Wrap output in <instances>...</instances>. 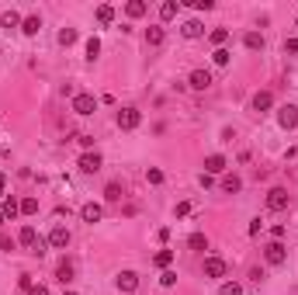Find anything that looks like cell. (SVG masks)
Wrapping results in <instances>:
<instances>
[{
    "mask_svg": "<svg viewBox=\"0 0 298 295\" xmlns=\"http://www.w3.org/2000/svg\"><path fill=\"white\" fill-rule=\"evenodd\" d=\"M18 288H21L24 295L31 292V275H21V278H18Z\"/></svg>",
    "mask_w": 298,
    "mask_h": 295,
    "instance_id": "cell-40",
    "label": "cell"
},
{
    "mask_svg": "<svg viewBox=\"0 0 298 295\" xmlns=\"http://www.w3.org/2000/svg\"><path fill=\"white\" fill-rule=\"evenodd\" d=\"M80 219H83L87 226H94V222H101V219H104V205H97V201H87V205L80 209Z\"/></svg>",
    "mask_w": 298,
    "mask_h": 295,
    "instance_id": "cell-7",
    "label": "cell"
},
{
    "mask_svg": "<svg viewBox=\"0 0 298 295\" xmlns=\"http://www.w3.org/2000/svg\"><path fill=\"white\" fill-rule=\"evenodd\" d=\"M278 125L284 129V132L298 129V104H284V108H278Z\"/></svg>",
    "mask_w": 298,
    "mask_h": 295,
    "instance_id": "cell-3",
    "label": "cell"
},
{
    "mask_svg": "<svg viewBox=\"0 0 298 295\" xmlns=\"http://www.w3.org/2000/svg\"><path fill=\"white\" fill-rule=\"evenodd\" d=\"M225 271H229V264L222 257H205V264H201V275L205 278H225Z\"/></svg>",
    "mask_w": 298,
    "mask_h": 295,
    "instance_id": "cell-4",
    "label": "cell"
},
{
    "mask_svg": "<svg viewBox=\"0 0 298 295\" xmlns=\"http://www.w3.org/2000/svg\"><path fill=\"white\" fill-rule=\"evenodd\" d=\"M146 11H149L146 0H128V4H125V14H128V18H142Z\"/></svg>",
    "mask_w": 298,
    "mask_h": 295,
    "instance_id": "cell-23",
    "label": "cell"
},
{
    "mask_svg": "<svg viewBox=\"0 0 298 295\" xmlns=\"http://www.w3.org/2000/svg\"><path fill=\"white\" fill-rule=\"evenodd\" d=\"M271 108H274V94H271V91H257V94H253V111L263 115V111H271Z\"/></svg>",
    "mask_w": 298,
    "mask_h": 295,
    "instance_id": "cell-13",
    "label": "cell"
},
{
    "mask_svg": "<svg viewBox=\"0 0 298 295\" xmlns=\"http://www.w3.org/2000/svg\"><path fill=\"white\" fill-rule=\"evenodd\" d=\"M222 170H225V157H222V153H212V157H205V174H208V177L222 174Z\"/></svg>",
    "mask_w": 298,
    "mask_h": 295,
    "instance_id": "cell-14",
    "label": "cell"
},
{
    "mask_svg": "<svg viewBox=\"0 0 298 295\" xmlns=\"http://www.w3.org/2000/svg\"><path fill=\"white\" fill-rule=\"evenodd\" d=\"M263 201H267V209H271V212H284V209L291 205V195H288V188H271Z\"/></svg>",
    "mask_w": 298,
    "mask_h": 295,
    "instance_id": "cell-1",
    "label": "cell"
},
{
    "mask_svg": "<svg viewBox=\"0 0 298 295\" xmlns=\"http://www.w3.org/2000/svg\"><path fill=\"white\" fill-rule=\"evenodd\" d=\"M243 45H246L250 52H260V49H263V35H260V32H246V35H243Z\"/></svg>",
    "mask_w": 298,
    "mask_h": 295,
    "instance_id": "cell-20",
    "label": "cell"
},
{
    "mask_svg": "<svg viewBox=\"0 0 298 295\" xmlns=\"http://www.w3.org/2000/svg\"><path fill=\"white\" fill-rule=\"evenodd\" d=\"M229 59H233L229 49H215V52H212V63H215V66H229Z\"/></svg>",
    "mask_w": 298,
    "mask_h": 295,
    "instance_id": "cell-32",
    "label": "cell"
},
{
    "mask_svg": "<svg viewBox=\"0 0 298 295\" xmlns=\"http://www.w3.org/2000/svg\"><path fill=\"white\" fill-rule=\"evenodd\" d=\"M187 87H191V91H208V87H212V73H208V70H194V73L187 77Z\"/></svg>",
    "mask_w": 298,
    "mask_h": 295,
    "instance_id": "cell-10",
    "label": "cell"
},
{
    "mask_svg": "<svg viewBox=\"0 0 298 295\" xmlns=\"http://www.w3.org/2000/svg\"><path fill=\"white\" fill-rule=\"evenodd\" d=\"M177 11H180L177 0H167V4H159V21H174V18H177Z\"/></svg>",
    "mask_w": 298,
    "mask_h": 295,
    "instance_id": "cell-21",
    "label": "cell"
},
{
    "mask_svg": "<svg viewBox=\"0 0 298 295\" xmlns=\"http://www.w3.org/2000/svg\"><path fill=\"white\" fill-rule=\"evenodd\" d=\"M284 233H288V229H284L281 222H278V226H274V229H271V236H274V240H284Z\"/></svg>",
    "mask_w": 298,
    "mask_h": 295,
    "instance_id": "cell-44",
    "label": "cell"
},
{
    "mask_svg": "<svg viewBox=\"0 0 298 295\" xmlns=\"http://www.w3.org/2000/svg\"><path fill=\"white\" fill-rule=\"evenodd\" d=\"M153 264H156V268H163V271H167V268L174 264V250H159V254L153 257Z\"/></svg>",
    "mask_w": 298,
    "mask_h": 295,
    "instance_id": "cell-28",
    "label": "cell"
},
{
    "mask_svg": "<svg viewBox=\"0 0 298 295\" xmlns=\"http://www.w3.org/2000/svg\"><path fill=\"white\" fill-rule=\"evenodd\" d=\"M187 247H191V250H208V236H205V233H191Z\"/></svg>",
    "mask_w": 298,
    "mask_h": 295,
    "instance_id": "cell-27",
    "label": "cell"
},
{
    "mask_svg": "<svg viewBox=\"0 0 298 295\" xmlns=\"http://www.w3.org/2000/svg\"><path fill=\"white\" fill-rule=\"evenodd\" d=\"M191 7H194V11H212L215 0H191Z\"/></svg>",
    "mask_w": 298,
    "mask_h": 295,
    "instance_id": "cell-38",
    "label": "cell"
},
{
    "mask_svg": "<svg viewBox=\"0 0 298 295\" xmlns=\"http://www.w3.org/2000/svg\"><path fill=\"white\" fill-rule=\"evenodd\" d=\"M222 191H225V195H239V191H243V181H239L236 174H225L222 177Z\"/></svg>",
    "mask_w": 298,
    "mask_h": 295,
    "instance_id": "cell-19",
    "label": "cell"
},
{
    "mask_svg": "<svg viewBox=\"0 0 298 295\" xmlns=\"http://www.w3.org/2000/svg\"><path fill=\"white\" fill-rule=\"evenodd\" d=\"M21 32H24L28 39H31V35H39V32H42V18H39V14H28V18L21 21Z\"/></svg>",
    "mask_w": 298,
    "mask_h": 295,
    "instance_id": "cell-16",
    "label": "cell"
},
{
    "mask_svg": "<svg viewBox=\"0 0 298 295\" xmlns=\"http://www.w3.org/2000/svg\"><path fill=\"white\" fill-rule=\"evenodd\" d=\"M104 198H108V201H121V198H125V188H121L118 181H111V184L104 188Z\"/></svg>",
    "mask_w": 298,
    "mask_h": 295,
    "instance_id": "cell-24",
    "label": "cell"
},
{
    "mask_svg": "<svg viewBox=\"0 0 298 295\" xmlns=\"http://www.w3.org/2000/svg\"><path fill=\"white\" fill-rule=\"evenodd\" d=\"M39 212V198H21V216H35Z\"/></svg>",
    "mask_w": 298,
    "mask_h": 295,
    "instance_id": "cell-31",
    "label": "cell"
},
{
    "mask_svg": "<svg viewBox=\"0 0 298 295\" xmlns=\"http://www.w3.org/2000/svg\"><path fill=\"white\" fill-rule=\"evenodd\" d=\"M73 275H77L73 260H59V268H56V278H59L62 285H70V281H73Z\"/></svg>",
    "mask_w": 298,
    "mask_h": 295,
    "instance_id": "cell-18",
    "label": "cell"
},
{
    "mask_svg": "<svg viewBox=\"0 0 298 295\" xmlns=\"http://www.w3.org/2000/svg\"><path fill=\"white\" fill-rule=\"evenodd\" d=\"M260 229H263V222H260V219H253V222H250V236H257Z\"/></svg>",
    "mask_w": 298,
    "mask_h": 295,
    "instance_id": "cell-45",
    "label": "cell"
},
{
    "mask_svg": "<svg viewBox=\"0 0 298 295\" xmlns=\"http://www.w3.org/2000/svg\"><path fill=\"white\" fill-rule=\"evenodd\" d=\"M180 35H184V39H201V35H205V24H201V21H184V24H180Z\"/></svg>",
    "mask_w": 298,
    "mask_h": 295,
    "instance_id": "cell-15",
    "label": "cell"
},
{
    "mask_svg": "<svg viewBox=\"0 0 298 295\" xmlns=\"http://www.w3.org/2000/svg\"><path fill=\"white\" fill-rule=\"evenodd\" d=\"M0 250H14V240L7 233H0Z\"/></svg>",
    "mask_w": 298,
    "mask_h": 295,
    "instance_id": "cell-43",
    "label": "cell"
},
{
    "mask_svg": "<svg viewBox=\"0 0 298 295\" xmlns=\"http://www.w3.org/2000/svg\"><path fill=\"white\" fill-rule=\"evenodd\" d=\"M45 247H49V240H42V236H39V243L31 247V254H35V257H42V254H45Z\"/></svg>",
    "mask_w": 298,
    "mask_h": 295,
    "instance_id": "cell-41",
    "label": "cell"
},
{
    "mask_svg": "<svg viewBox=\"0 0 298 295\" xmlns=\"http://www.w3.org/2000/svg\"><path fill=\"white\" fill-rule=\"evenodd\" d=\"M0 212H4V219H14V216L21 212V201L7 195V198H4V205H0Z\"/></svg>",
    "mask_w": 298,
    "mask_h": 295,
    "instance_id": "cell-22",
    "label": "cell"
},
{
    "mask_svg": "<svg viewBox=\"0 0 298 295\" xmlns=\"http://www.w3.org/2000/svg\"><path fill=\"white\" fill-rule=\"evenodd\" d=\"M97 21L101 24H111V21H115V7H111V4H101L97 7Z\"/></svg>",
    "mask_w": 298,
    "mask_h": 295,
    "instance_id": "cell-25",
    "label": "cell"
},
{
    "mask_svg": "<svg viewBox=\"0 0 298 295\" xmlns=\"http://www.w3.org/2000/svg\"><path fill=\"white\" fill-rule=\"evenodd\" d=\"M115 285H118V292H136V288H139V275H136V271H121Z\"/></svg>",
    "mask_w": 298,
    "mask_h": 295,
    "instance_id": "cell-12",
    "label": "cell"
},
{
    "mask_svg": "<svg viewBox=\"0 0 298 295\" xmlns=\"http://www.w3.org/2000/svg\"><path fill=\"white\" fill-rule=\"evenodd\" d=\"M219 295H243V288H239L236 281H225V285L219 288Z\"/></svg>",
    "mask_w": 298,
    "mask_h": 295,
    "instance_id": "cell-37",
    "label": "cell"
},
{
    "mask_svg": "<svg viewBox=\"0 0 298 295\" xmlns=\"http://www.w3.org/2000/svg\"><path fill=\"white\" fill-rule=\"evenodd\" d=\"M73 111H77V115H94V111H97V98H94V94H73Z\"/></svg>",
    "mask_w": 298,
    "mask_h": 295,
    "instance_id": "cell-5",
    "label": "cell"
},
{
    "mask_svg": "<svg viewBox=\"0 0 298 295\" xmlns=\"http://www.w3.org/2000/svg\"><path fill=\"white\" fill-rule=\"evenodd\" d=\"M159 285H163V288H174V285H177V271H170V268H167V271L159 275Z\"/></svg>",
    "mask_w": 298,
    "mask_h": 295,
    "instance_id": "cell-34",
    "label": "cell"
},
{
    "mask_svg": "<svg viewBox=\"0 0 298 295\" xmlns=\"http://www.w3.org/2000/svg\"><path fill=\"white\" fill-rule=\"evenodd\" d=\"M263 257H267V264H271V268H281V264L288 260V250L281 247V240H274V243H267V247H263Z\"/></svg>",
    "mask_w": 298,
    "mask_h": 295,
    "instance_id": "cell-6",
    "label": "cell"
},
{
    "mask_svg": "<svg viewBox=\"0 0 298 295\" xmlns=\"http://www.w3.org/2000/svg\"><path fill=\"white\" fill-rule=\"evenodd\" d=\"M208 39H212V45H215V49H222V45L229 42V28H215V32L208 35Z\"/></svg>",
    "mask_w": 298,
    "mask_h": 295,
    "instance_id": "cell-29",
    "label": "cell"
},
{
    "mask_svg": "<svg viewBox=\"0 0 298 295\" xmlns=\"http://www.w3.org/2000/svg\"><path fill=\"white\" fill-rule=\"evenodd\" d=\"M0 226H4V212H0Z\"/></svg>",
    "mask_w": 298,
    "mask_h": 295,
    "instance_id": "cell-48",
    "label": "cell"
},
{
    "mask_svg": "<svg viewBox=\"0 0 298 295\" xmlns=\"http://www.w3.org/2000/svg\"><path fill=\"white\" fill-rule=\"evenodd\" d=\"M80 142V146H83V150H87V153H90V146H94V136H90V132H77V136H73Z\"/></svg>",
    "mask_w": 298,
    "mask_h": 295,
    "instance_id": "cell-35",
    "label": "cell"
},
{
    "mask_svg": "<svg viewBox=\"0 0 298 295\" xmlns=\"http://www.w3.org/2000/svg\"><path fill=\"white\" fill-rule=\"evenodd\" d=\"M4 188H7V174L0 170V191H4Z\"/></svg>",
    "mask_w": 298,
    "mask_h": 295,
    "instance_id": "cell-47",
    "label": "cell"
},
{
    "mask_svg": "<svg viewBox=\"0 0 298 295\" xmlns=\"http://www.w3.org/2000/svg\"><path fill=\"white\" fill-rule=\"evenodd\" d=\"M62 295H77V292H62Z\"/></svg>",
    "mask_w": 298,
    "mask_h": 295,
    "instance_id": "cell-49",
    "label": "cell"
},
{
    "mask_svg": "<svg viewBox=\"0 0 298 295\" xmlns=\"http://www.w3.org/2000/svg\"><path fill=\"white\" fill-rule=\"evenodd\" d=\"M28 295H49V288H45V285H31V292Z\"/></svg>",
    "mask_w": 298,
    "mask_h": 295,
    "instance_id": "cell-46",
    "label": "cell"
},
{
    "mask_svg": "<svg viewBox=\"0 0 298 295\" xmlns=\"http://www.w3.org/2000/svg\"><path fill=\"white\" fill-rule=\"evenodd\" d=\"M146 181H149V184H163V170H159V167H149V170H146Z\"/></svg>",
    "mask_w": 298,
    "mask_h": 295,
    "instance_id": "cell-36",
    "label": "cell"
},
{
    "mask_svg": "<svg viewBox=\"0 0 298 295\" xmlns=\"http://www.w3.org/2000/svg\"><path fill=\"white\" fill-rule=\"evenodd\" d=\"M0 24H4V28H18L21 14H18V11H4V14H0Z\"/></svg>",
    "mask_w": 298,
    "mask_h": 295,
    "instance_id": "cell-26",
    "label": "cell"
},
{
    "mask_svg": "<svg viewBox=\"0 0 298 295\" xmlns=\"http://www.w3.org/2000/svg\"><path fill=\"white\" fill-rule=\"evenodd\" d=\"M163 42H167V32H163V24H149V28H146V45H149V49H159Z\"/></svg>",
    "mask_w": 298,
    "mask_h": 295,
    "instance_id": "cell-11",
    "label": "cell"
},
{
    "mask_svg": "<svg viewBox=\"0 0 298 295\" xmlns=\"http://www.w3.org/2000/svg\"><path fill=\"white\" fill-rule=\"evenodd\" d=\"M70 240H73V236H70V229H66V226H52V233H49V247L66 250V247H70Z\"/></svg>",
    "mask_w": 298,
    "mask_h": 295,
    "instance_id": "cell-9",
    "label": "cell"
},
{
    "mask_svg": "<svg viewBox=\"0 0 298 295\" xmlns=\"http://www.w3.org/2000/svg\"><path fill=\"white\" fill-rule=\"evenodd\" d=\"M115 122H118L121 132H132V129H139V125H142V111H139V108H121Z\"/></svg>",
    "mask_w": 298,
    "mask_h": 295,
    "instance_id": "cell-2",
    "label": "cell"
},
{
    "mask_svg": "<svg viewBox=\"0 0 298 295\" xmlns=\"http://www.w3.org/2000/svg\"><path fill=\"white\" fill-rule=\"evenodd\" d=\"M101 163H104V160H101V153H94V150H90V153H83V157L77 160V167L83 170V174H97Z\"/></svg>",
    "mask_w": 298,
    "mask_h": 295,
    "instance_id": "cell-8",
    "label": "cell"
},
{
    "mask_svg": "<svg viewBox=\"0 0 298 295\" xmlns=\"http://www.w3.org/2000/svg\"><path fill=\"white\" fill-rule=\"evenodd\" d=\"M77 39H80L77 28H62V32H59V45H73Z\"/></svg>",
    "mask_w": 298,
    "mask_h": 295,
    "instance_id": "cell-33",
    "label": "cell"
},
{
    "mask_svg": "<svg viewBox=\"0 0 298 295\" xmlns=\"http://www.w3.org/2000/svg\"><path fill=\"white\" fill-rule=\"evenodd\" d=\"M284 52H291V56H298V39H284Z\"/></svg>",
    "mask_w": 298,
    "mask_h": 295,
    "instance_id": "cell-42",
    "label": "cell"
},
{
    "mask_svg": "<svg viewBox=\"0 0 298 295\" xmlns=\"http://www.w3.org/2000/svg\"><path fill=\"white\" fill-rule=\"evenodd\" d=\"M18 243H21V247H28V250H31V247L39 243V233H35V226H21V233H18Z\"/></svg>",
    "mask_w": 298,
    "mask_h": 295,
    "instance_id": "cell-17",
    "label": "cell"
},
{
    "mask_svg": "<svg viewBox=\"0 0 298 295\" xmlns=\"http://www.w3.org/2000/svg\"><path fill=\"white\" fill-rule=\"evenodd\" d=\"M97 56H101V39H97V35H90V39H87V59L94 63Z\"/></svg>",
    "mask_w": 298,
    "mask_h": 295,
    "instance_id": "cell-30",
    "label": "cell"
},
{
    "mask_svg": "<svg viewBox=\"0 0 298 295\" xmlns=\"http://www.w3.org/2000/svg\"><path fill=\"white\" fill-rule=\"evenodd\" d=\"M174 216H177V219H184V216H191V201H180L177 209H174Z\"/></svg>",
    "mask_w": 298,
    "mask_h": 295,
    "instance_id": "cell-39",
    "label": "cell"
}]
</instances>
